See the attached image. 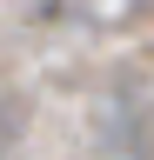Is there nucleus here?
Masks as SVG:
<instances>
[{
	"label": "nucleus",
	"instance_id": "f257e3e1",
	"mask_svg": "<svg viewBox=\"0 0 154 160\" xmlns=\"http://www.w3.org/2000/svg\"><path fill=\"white\" fill-rule=\"evenodd\" d=\"M20 127H27V120H20V107L0 93V160H13V153H20Z\"/></svg>",
	"mask_w": 154,
	"mask_h": 160
}]
</instances>
